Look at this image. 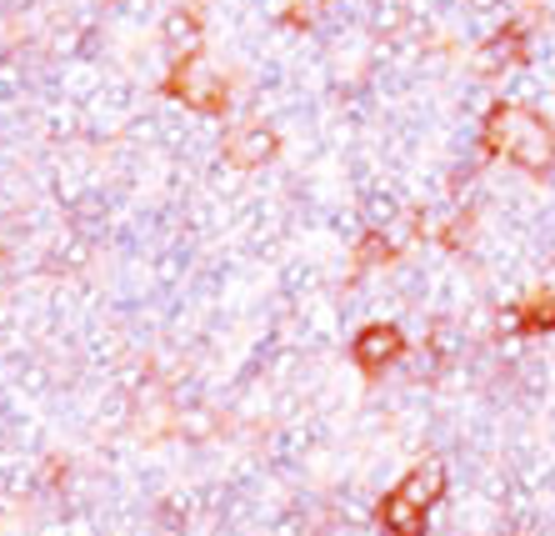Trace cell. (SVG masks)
Wrapping results in <instances>:
<instances>
[{
  "instance_id": "ba28073f",
  "label": "cell",
  "mask_w": 555,
  "mask_h": 536,
  "mask_svg": "<svg viewBox=\"0 0 555 536\" xmlns=\"http://www.w3.org/2000/svg\"><path fill=\"white\" fill-rule=\"evenodd\" d=\"M541 331H555V296H526L520 306V336H541Z\"/></svg>"
},
{
  "instance_id": "8992f818",
  "label": "cell",
  "mask_w": 555,
  "mask_h": 536,
  "mask_svg": "<svg viewBox=\"0 0 555 536\" xmlns=\"http://www.w3.org/2000/svg\"><path fill=\"white\" fill-rule=\"evenodd\" d=\"M396 492H405V497L415 501V507H436L440 497H446V461H421V467H411V476H405L401 486H396Z\"/></svg>"
},
{
  "instance_id": "5b68a950",
  "label": "cell",
  "mask_w": 555,
  "mask_h": 536,
  "mask_svg": "<svg viewBox=\"0 0 555 536\" xmlns=\"http://www.w3.org/2000/svg\"><path fill=\"white\" fill-rule=\"evenodd\" d=\"M380 526L386 536H426V507H415L405 492H390L380 501Z\"/></svg>"
},
{
  "instance_id": "9c48e42d",
  "label": "cell",
  "mask_w": 555,
  "mask_h": 536,
  "mask_svg": "<svg viewBox=\"0 0 555 536\" xmlns=\"http://www.w3.org/2000/svg\"><path fill=\"white\" fill-rule=\"evenodd\" d=\"M166 40H170V51L185 61V55H195V40H201V30H195L191 15H170V21H166Z\"/></svg>"
},
{
  "instance_id": "6da1fadb",
  "label": "cell",
  "mask_w": 555,
  "mask_h": 536,
  "mask_svg": "<svg viewBox=\"0 0 555 536\" xmlns=\"http://www.w3.org/2000/svg\"><path fill=\"white\" fill-rule=\"evenodd\" d=\"M486 151L516 161L530 176H545L555 166V131L530 105L505 101V105H491V116H486Z\"/></svg>"
},
{
  "instance_id": "277c9868",
  "label": "cell",
  "mask_w": 555,
  "mask_h": 536,
  "mask_svg": "<svg viewBox=\"0 0 555 536\" xmlns=\"http://www.w3.org/2000/svg\"><path fill=\"white\" fill-rule=\"evenodd\" d=\"M271 156H275V136L260 131V126H250V131H235L231 141H225V161H231L235 170H256V166H266Z\"/></svg>"
},
{
  "instance_id": "7a4b0ae2",
  "label": "cell",
  "mask_w": 555,
  "mask_h": 536,
  "mask_svg": "<svg viewBox=\"0 0 555 536\" xmlns=\"http://www.w3.org/2000/svg\"><path fill=\"white\" fill-rule=\"evenodd\" d=\"M170 95H181L191 111H225V80L216 76V66H210L206 55H185L181 66H176V76H170Z\"/></svg>"
},
{
  "instance_id": "52a82bcc",
  "label": "cell",
  "mask_w": 555,
  "mask_h": 536,
  "mask_svg": "<svg viewBox=\"0 0 555 536\" xmlns=\"http://www.w3.org/2000/svg\"><path fill=\"white\" fill-rule=\"evenodd\" d=\"M516 61H526V30L511 26V30H495L491 46L480 51V66L486 71H501V66H516Z\"/></svg>"
},
{
  "instance_id": "3957f363",
  "label": "cell",
  "mask_w": 555,
  "mask_h": 536,
  "mask_svg": "<svg viewBox=\"0 0 555 536\" xmlns=\"http://www.w3.org/2000/svg\"><path fill=\"white\" fill-rule=\"evenodd\" d=\"M350 356H356V367L371 371V377H380L386 367H396L405 356V336L396 327H365L361 336L350 341Z\"/></svg>"
}]
</instances>
